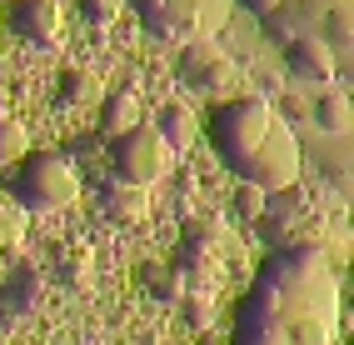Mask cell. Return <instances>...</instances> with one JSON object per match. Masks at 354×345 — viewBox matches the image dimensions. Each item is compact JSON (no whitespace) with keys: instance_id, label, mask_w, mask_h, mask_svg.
<instances>
[{"instance_id":"cell-1","label":"cell","mask_w":354,"mask_h":345,"mask_svg":"<svg viewBox=\"0 0 354 345\" xmlns=\"http://www.w3.org/2000/svg\"><path fill=\"white\" fill-rule=\"evenodd\" d=\"M335 310L339 290L324 256L310 245L285 250L254 281L234 345H335Z\"/></svg>"},{"instance_id":"cell-2","label":"cell","mask_w":354,"mask_h":345,"mask_svg":"<svg viewBox=\"0 0 354 345\" xmlns=\"http://www.w3.org/2000/svg\"><path fill=\"white\" fill-rule=\"evenodd\" d=\"M279 125V115L265 96H240L215 110V121H209V141H215V150L230 160V170H240L245 160L270 141V130Z\"/></svg>"},{"instance_id":"cell-3","label":"cell","mask_w":354,"mask_h":345,"mask_svg":"<svg viewBox=\"0 0 354 345\" xmlns=\"http://www.w3.org/2000/svg\"><path fill=\"white\" fill-rule=\"evenodd\" d=\"M80 191V175L65 155H20V170H15V195L26 211L45 215V211H60L70 205Z\"/></svg>"},{"instance_id":"cell-4","label":"cell","mask_w":354,"mask_h":345,"mask_svg":"<svg viewBox=\"0 0 354 345\" xmlns=\"http://www.w3.org/2000/svg\"><path fill=\"white\" fill-rule=\"evenodd\" d=\"M170 160L175 155L155 135V125H135V130H125V135H115V141H110V170H115V180L140 186V191L170 170Z\"/></svg>"},{"instance_id":"cell-5","label":"cell","mask_w":354,"mask_h":345,"mask_svg":"<svg viewBox=\"0 0 354 345\" xmlns=\"http://www.w3.org/2000/svg\"><path fill=\"white\" fill-rule=\"evenodd\" d=\"M240 180H250V186H259L265 195H274V191H290L295 180H299V141L290 135V125L279 121L274 130H270V141L259 145L240 170H234Z\"/></svg>"},{"instance_id":"cell-6","label":"cell","mask_w":354,"mask_h":345,"mask_svg":"<svg viewBox=\"0 0 354 345\" xmlns=\"http://www.w3.org/2000/svg\"><path fill=\"white\" fill-rule=\"evenodd\" d=\"M220 250H225V225L215 215H200V220H185V236L175 245V270L180 281L190 285L195 275L205 281V295H209V275L220 270Z\"/></svg>"},{"instance_id":"cell-7","label":"cell","mask_w":354,"mask_h":345,"mask_svg":"<svg viewBox=\"0 0 354 345\" xmlns=\"http://www.w3.org/2000/svg\"><path fill=\"white\" fill-rule=\"evenodd\" d=\"M180 80L195 85L200 96H225V90L240 80L234 60L220 51V40H190L180 51Z\"/></svg>"},{"instance_id":"cell-8","label":"cell","mask_w":354,"mask_h":345,"mask_svg":"<svg viewBox=\"0 0 354 345\" xmlns=\"http://www.w3.org/2000/svg\"><path fill=\"white\" fill-rule=\"evenodd\" d=\"M6 26L26 45L50 51V45H60V6L55 0H10L6 6Z\"/></svg>"},{"instance_id":"cell-9","label":"cell","mask_w":354,"mask_h":345,"mask_svg":"<svg viewBox=\"0 0 354 345\" xmlns=\"http://www.w3.org/2000/svg\"><path fill=\"white\" fill-rule=\"evenodd\" d=\"M234 0H165V20H170L175 35L190 40H215V30L230 20Z\"/></svg>"},{"instance_id":"cell-10","label":"cell","mask_w":354,"mask_h":345,"mask_svg":"<svg viewBox=\"0 0 354 345\" xmlns=\"http://www.w3.org/2000/svg\"><path fill=\"white\" fill-rule=\"evenodd\" d=\"M285 76L295 85H329L335 80V51H324V40L295 35L285 45Z\"/></svg>"},{"instance_id":"cell-11","label":"cell","mask_w":354,"mask_h":345,"mask_svg":"<svg viewBox=\"0 0 354 345\" xmlns=\"http://www.w3.org/2000/svg\"><path fill=\"white\" fill-rule=\"evenodd\" d=\"M100 211H105L115 225H135V220L150 215V195L140 191V186H125V180H110L105 195H100Z\"/></svg>"},{"instance_id":"cell-12","label":"cell","mask_w":354,"mask_h":345,"mask_svg":"<svg viewBox=\"0 0 354 345\" xmlns=\"http://www.w3.org/2000/svg\"><path fill=\"white\" fill-rule=\"evenodd\" d=\"M155 135L170 150H185L195 141V110L190 105H180V100H170V105H160V115H155Z\"/></svg>"},{"instance_id":"cell-13","label":"cell","mask_w":354,"mask_h":345,"mask_svg":"<svg viewBox=\"0 0 354 345\" xmlns=\"http://www.w3.org/2000/svg\"><path fill=\"white\" fill-rule=\"evenodd\" d=\"M310 121L319 125V130H329V135H344L349 125H354V110H349V96L344 90H319L315 96V105H310Z\"/></svg>"},{"instance_id":"cell-14","label":"cell","mask_w":354,"mask_h":345,"mask_svg":"<svg viewBox=\"0 0 354 345\" xmlns=\"http://www.w3.org/2000/svg\"><path fill=\"white\" fill-rule=\"evenodd\" d=\"M100 96V80H95V71H85V65H70V71H60V80H55V105L60 110H70V105H90Z\"/></svg>"},{"instance_id":"cell-15","label":"cell","mask_w":354,"mask_h":345,"mask_svg":"<svg viewBox=\"0 0 354 345\" xmlns=\"http://www.w3.org/2000/svg\"><path fill=\"white\" fill-rule=\"evenodd\" d=\"M35 301H40V281H35L30 270H20L15 281H6V285H0V320L10 326V320L30 315V306H35Z\"/></svg>"},{"instance_id":"cell-16","label":"cell","mask_w":354,"mask_h":345,"mask_svg":"<svg viewBox=\"0 0 354 345\" xmlns=\"http://www.w3.org/2000/svg\"><path fill=\"white\" fill-rule=\"evenodd\" d=\"M100 110H105L100 115V135H110V141H115V135H125V130H135V125H145V121H140V100L130 96V90L110 96Z\"/></svg>"},{"instance_id":"cell-17","label":"cell","mask_w":354,"mask_h":345,"mask_svg":"<svg viewBox=\"0 0 354 345\" xmlns=\"http://www.w3.org/2000/svg\"><path fill=\"white\" fill-rule=\"evenodd\" d=\"M140 290H145L150 301H165V306L185 301V281H180L175 265H145L140 270Z\"/></svg>"},{"instance_id":"cell-18","label":"cell","mask_w":354,"mask_h":345,"mask_svg":"<svg viewBox=\"0 0 354 345\" xmlns=\"http://www.w3.org/2000/svg\"><path fill=\"white\" fill-rule=\"evenodd\" d=\"M125 6L140 15L145 35H155V40H170V35H175V30H170V20H165V0H125Z\"/></svg>"},{"instance_id":"cell-19","label":"cell","mask_w":354,"mask_h":345,"mask_svg":"<svg viewBox=\"0 0 354 345\" xmlns=\"http://www.w3.org/2000/svg\"><path fill=\"white\" fill-rule=\"evenodd\" d=\"M20 155H30V130L20 121H6V115H0V166H6V160H20Z\"/></svg>"},{"instance_id":"cell-20","label":"cell","mask_w":354,"mask_h":345,"mask_svg":"<svg viewBox=\"0 0 354 345\" xmlns=\"http://www.w3.org/2000/svg\"><path fill=\"white\" fill-rule=\"evenodd\" d=\"M315 40H324V51H344V45L354 40V30H349V15H344V6H335V10L324 15V30H319Z\"/></svg>"},{"instance_id":"cell-21","label":"cell","mask_w":354,"mask_h":345,"mask_svg":"<svg viewBox=\"0 0 354 345\" xmlns=\"http://www.w3.org/2000/svg\"><path fill=\"white\" fill-rule=\"evenodd\" d=\"M265 191H259V186H250V180H240V191H234V215H240V220H259V215H265Z\"/></svg>"},{"instance_id":"cell-22","label":"cell","mask_w":354,"mask_h":345,"mask_svg":"<svg viewBox=\"0 0 354 345\" xmlns=\"http://www.w3.org/2000/svg\"><path fill=\"white\" fill-rule=\"evenodd\" d=\"M75 10H80L85 26H110V20L125 10V0H75Z\"/></svg>"},{"instance_id":"cell-23","label":"cell","mask_w":354,"mask_h":345,"mask_svg":"<svg viewBox=\"0 0 354 345\" xmlns=\"http://www.w3.org/2000/svg\"><path fill=\"white\" fill-rule=\"evenodd\" d=\"M85 275H90V250H60V281L85 285Z\"/></svg>"},{"instance_id":"cell-24","label":"cell","mask_w":354,"mask_h":345,"mask_svg":"<svg viewBox=\"0 0 354 345\" xmlns=\"http://www.w3.org/2000/svg\"><path fill=\"white\" fill-rule=\"evenodd\" d=\"M185 326H190V330H205V326H209V295L185 301Z\"/></svg>"},{"instance_id":"cell-25","label":"cell","mask_w":354,"mask_h":345,"mask_svg":"<svg viewBox=\"0 0 354 345\" xmlns=\"http://www.w3.org/2000/svg\"><path fill=\"white\" fill-rule=\"evenodd\" d=\"M240 6H250L254 15H270V10H279V6H285V0H240Z\"/></svg>"},{"instance_id":"cell-26","label":"cell","mask_w":354,"mask_h":345,"mask_svg":"<svg viewBox=\"0 0 354 345\" xmlns=\"http://www.w3.org/2000/svg\"><path fill=\"white\" fill-rule=\"evenodd\" d=\"M10 236H15V225H10V211L0 205V240H10Z\"/></svg>"}]
</instances>
